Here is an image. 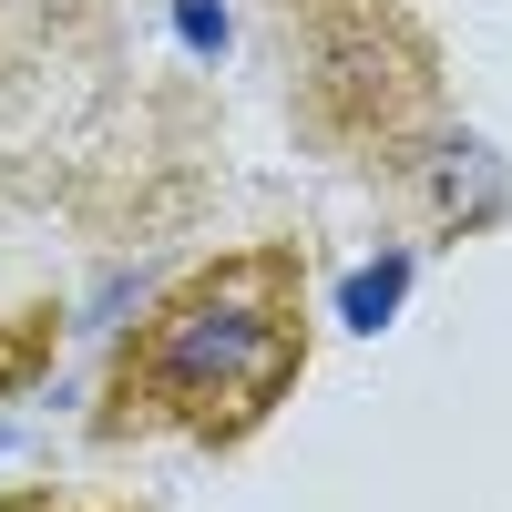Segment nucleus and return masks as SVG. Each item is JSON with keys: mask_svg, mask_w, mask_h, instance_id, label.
Returning a JSON list of instances; mask_svg holds the SVG:
<instances>
[{"mask_svg": "<svg viewBox=\"0 0 512 512\" xmlns=\"http://www.w3.org/2000/svg\"><path fill=\"white\" fill-rule=\"evenodd\" d=\"M308 379V256L287 236H246L185 267L123 328L103 379V441H195L236 451Z\"/></svg>", "mask_w": 512, "mask_h": 512, "instance_id": "f257e3e1", "label": "nucleus"}, {"mask_svg": "<svg viewBox=\"0 0 512 512\" xmlns=\"http://www.w3.org/2000/svg\"><path fill=\"white\" fill-rule=\"evenodd\" d=\"M287 103L349 175H410L441 123V41L420 0H277Z\"/></svg>", "mask_w": 512, "mask_h": 512, "instance_id": "f03ea898", "label": "nucleus"}, {"mask_svg": "<svg viewBox=\"0 0 512 512\" xmlns=\"http://www.w3.org/2000/svg\"><path fill=\"white\" fill-rule=\"evenodd\" d=\"M103 21H113L103 0H0V103L72 72L82 41H103Z\"/></svg>", "mask_w": 512, "mask_h": 512, "instance_id": "7ed1b4c3", "label": "nucleus"}, {"mask_svg": "<svg viewBox=\"0 0 512 512\" xmlns=\"http://www.w3.org/2000/svg\"><path fill=\"white\" fill-rule=\"evenodd\" d=\"M400 277H410V256H390V267H369V277L349 287V328H379V318H390V308H400Z\"/></svg>", "mask_w": 512, "mask_h": 512, "instance_id": "20e7f679", "label": "nucleus"}, {"mask_svg": "<svg viewBox=\"0 0 512 512\" xmlns=\"http://www.w3.org/2000/svg\"><path fill=\"white\" fill-rule=\"evenodd\" d=\"M41 349H52V328L21 318V328H0V390H21V379L41 369Z\"/></svg>", "mask_w": 512, "mask_h": 512, "instance_id": "39448f33", "label": "nucleus"}, {"mask_svg": "<svg viewBox=\"0 0 512 512\" xmlns=\"http://www.w3.org/2000/svg\"><path fill=\"white\" fill-rule=\"evenodd\" d=\"M0 512H103V502H62V492H0Z\"/></svg>", "mask_w": 512, "mask_h": 512, "instance_id": "423d86ee", "label": "nucleus"}]
</instances>
